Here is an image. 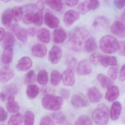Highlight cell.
Returning <instances> with one entry per match:
<instances>
[{
    "label": "cell",
    "instance_id": "6da1fadb",
    "mask_svg": "<svg viewBox=\"0 0 125 125\" xmlns=\"http://www.w3.org/2000/svg\"><path fill=\"white\" fill-rule=\"evenodd\" d=\"M89 36V32L84 28H76L72 33L69 39L71 49L76 52L80 51L82 48L83 42H85Z\"/></svg>",
    "mask_w": 125,
    "mask_h": 125
},
{
    "label": "cell",
    "instance_id": "7a4b0ae2",
    "mask_svg": "<svg viewBox=\"0 0 125 125\" xmlns=\"http://www.w3.org/2000/svg\"><path fill=\"white\" fill-rule=\"evenodd\" d=\"M119 44V42L115 37L111 35H106L100 40L99 47L103 52L112 54L118 50Z\"/></svg>",
    "mask_w": 125,
    "mask_h": 125
},
{
    "label": "cell",
    "instance_id": "3957f363",
    "mask_svg": "<svg viewBox=\"0 0 125 125\" xmlns=\"http://www.w3.org/2000/svg\"><path fill=\"white\" fill-rule=\"evenodd\" d=\"M92 117L94 123L96 124H106L109 120V110L107 106L104 104H99L93 111Z\"/></svg>",
    "mask_w": 125,
    "mask_h": 125
},
{
    "label": "cell",
    "instance_id": "277c9868",
    "mask_svg": "<svg viewBox=\"0 0 125 125\" xmlns=\"http://www.w3.org/2000/svg\"><path fill=\"white\" fill-rule=\"evenodd\" d=\"M63 102L61 97L52 94H47L42 100V105L46 109L55 111L61 108Z\"/></svg>",
    "mask_w": 125,
    "mask_h": 125
},
{
    "label": "cell",
    "instance_id": "5b68a950",
    "mask_svg": "<svg viewBox=\"0 0 125 125\" xmlns=\"http://www.w3.org/2000/svg\"><path fill=\"white\" fill-rule=\"evenodd\" d=\"M76 59L73 58L70 61L66 69L61 74V79L64 85L72 87L75 82L74 72L77 63Z\"/></svg>",
    "mask_w": 125,
    "mask_h": 125
},
{
    "label": "cell",
    "instance_id": "8992f818",
    "mask_svg": "<svg viewBox=\"0 0 125 125\" xmlns=\"http://www.w3.org/2000/svg\"><path fill=\"white\" fill-rule=\"evenodd\" d=\"M11 30L17 38L20 41L25 43L27 41V31L18 24H14L11 27Z\"/></svg>",
    "mask_w": 125,
    "mask_h": 125
},
{
    "label": "cell",
    "instance_id": "52a82bcc",
    "mask_svg": "<svg viewBox=\"0 0 125 125\" xmlns=\"http://www.w3.org/2000/svg\"><path fill=\"white\" fill-rule=\"evenodd\" d=\"M125 25L124 23L121 21H115L110 28L111 32L121 38H124L125 36Z\"/></svg>",
    "mask_w": 125,
    "mask_h": 125
},
{
    "label": "cell",
    "instance_id": "ba28073f",
    "mask_svg": "<svg viewBox=\"0 0 125 125\" xmlns=\"http://www.w3.org/2000/svg\"><path fill=\"white\" fill-rule=\"evenodd\" d=\"M79 13L74 10L67 11L64 14L63 20L65 24L68 26L72 25L74 22L79 19Z\"/></svg>",
    "mask_w": 125,
    "mask_h": 125
},
{
    "label": "cell",
    "instance_id": "9c48e42d",
    "mask_svg": "<svg viewBox=\"0 0 125 125\" xmlns=\"http://www.w3.org/2000/svg\"><path fill=\"white\" fill-rule=\"evenodd\" d=\"M76 72L80 76L87 75L92 72V67L90 63L87 60L80 61L76 67Z\"/></svg>",
    "mask_w": 125,
    "mask_h": 125
},
{
    "label": "cell",
    "instance_id": "30bf717a",
    "mask_svg": "<svg viewBox=\"0 0 125 125\" xmlns=\"http://www.w3.org/2000/svg\"><path fill=\"white\" fill-rule=\"evenodd\" d=\"M71 103L76 108H82L87 106L89 104L86 99L80 94H74L72 96Z\"/></svg>",
    "mask_w": 125,
    "mask_h": 125
},
{
    "label": "cell",
    "instance_id": "8fae6325",
    "mask_svg": "<svg viewBox=\"0 0 125 125\" xmlns=\"http://www.w3.org/2000/svg\"><path fill=\"white\" fill-rule=\"evenodd\" d=\"M44 22L50 28L55 29L60 25V20L56 16L50 12H47L44 15Z\"/></svg>",
    "mask_w": 125,
    "mask_h": 125
},
{
    "label": "cell",
    "instance_id": "7c38bea8",
    "mask_svg": "<svg viewBox=\"0 0 125 125\" xmlns=\"http://www.w3.org/2000/svg\"><path fill=\"white\" fill-rule=\"evenodd\" d=\"M62 53V50L60 48L56 46H53L49 52L50 61L53 64H57L61 58Z\"/></svg>",
    "mask_w": 125,
    "mask_h": 125
},
{
    "label": "cell",
    "instance_id": "4fadbf2b",
    "mask_svg": "<svg viewBox=\"0 0 125 125\" xmlns=\"http://www.w3.org/2000/svg\"><path fill=\"white\" fill-rule=\"evenodd\" d=\"M32 66V60L28 57H24L18 61L16 68L20 71H27L30 70Z\"/></svg>",
    "mask_w": 125,
    "mask_h": 125
},
{
    "label": "cell",
    "instance_id": "5bb4252c",
    "mask_svg": "<svg viewBox=\"0 0 125 125\" xmlns=\"http://www.w3.org/2000/svg\"><path fill=\"white\" fill-rule=\"evenodd\" d=\"M32 54L38 58L45 57L47 53V49L46 45L42 43L36 44L32 47Z\"/></svg>",
    "mask_w": 125,
    "mask_h": 125
},
{
    "label": "cell",
    "instance_id": "9a60e30c",
    "mask_svg": "<svg viewBox=\"0 0 125 125\" xmlns=\"http://www.w3.org/2000/svg\"><path fill=\"white\" fill-rule=\"evenodd\" d=\"M14 76L13 70L8 67H4L0 69V82L6 83L10 80Z\"/></svg>",
    "mask_w": 125,
    "mask_h": 125
},
{
    "label": "cell",
    "instance_id": "2e32d148",
    "mask_svg": "<svg viewBox=\"0 0 125 125\" xmlns=\"http://www.w3.org/2000/svg\"><path fill=\"white\" fill-rule=\"evenodd\" d=\"M87 96L91 103H96L101 100L102 98V94L98 88L93 87L88 90Z\"/></svg>",
    "mask_w": 125,
    "mask_h": 125
},
{
    "label": "cell",
    "instance_id": "e0dca14e",
    "mask_svg": "<svg viewBox=\"0 0 125 125\" xmlns=\"http://www.w3.org/2000/svg\"><path fill=\"white\" fill-rule=\"evenodd\" d=\"M108 88L105 95V99L110 102L115 101L119 96L118 87L116 85H112Z\"/></svg>",
    "mask_w": 125,
    "mask_h": 125
},
{
    "label": "cell",
    "instance_id": "ac0fdd59",
    "mask_svg": "<svg viewBox=\"0 0 125 125\" xmlns=\"http://www.w3.org/2000/svg\"><path fill=\"white\" fill-rule=\"evenodd\" d=\"M6 106L8 111L10 113L13 114L17 113L20 109L19 104L15 101L13 95L9 96Z\"/></svg>",
    "mask_w": 125,
    "mask_h": 125
},
{
    "label": "cell",
    "instance_id": "d6986e66",
    "mask_svg": "<svg viewBox=\"0 0 125 125\" xmlns=\"http://www.w3.org/2000/svg\"><path fill=\"white\" fill-rule=\"evenodd\" d=\"M13 50L12 46H8L4 47L2 57V62L5 64L10 63L13 60Z\"/></svg>",
    "mask_w": 125,
    "mask_h": 125
},
{
    "label": "cell",
    "instance_id": "ffe728a7",
    "mask_svg": "<svg viewBox=\"0 0 125 125\" xmlns=\"http://www.w3.org/2000/svg\"><path fill=\"white\" fill-rule=\"evenodd\" d=\"M122 109V106L120 102L117 101L113 102L111 106L110 116L113 120H116L119 118Z\"/></svg>",
    "mask_w": 125,
    "mask_h": 125
},
{
    "label": "cell",
    "instance_id": "44dd1931",
    "mask_svg": "<svg viewBox=\"0 0 125 125\" xmlns=\"http://www.w3.org/2000/svg\"><path fill=\"white\" fill-rule=\"evenodd\" d=\"M100 63L104 68H107L110 66L117 65V60L115 56L101 55Z\"/></svg>",
    "mask_w": 125,
    "mask_h": 125
},
{
    "label": "cell",
    "instance_id": "7402d4cb",
    "mask_svg": "<svg viewBox=\"0 0 125 125\" xmlns=\"http://www.w3.org/2000/svg\"><path fill=\"white\" fill-rule=\"evenodd\" d=\"M37 37L42 42L49 43L51 39L50 31L46 28H41L37 32Z\"/></svg>",
    "mask_w": 125,
    "mask_h": 125
},
{
    "label": "cell",
    "instance_id": "603a6c76",
    "mask_svg": "<svg viewBox=\"0 0 125 125\" xmlns=\"http://www.w3.org/2000/svg\"><path fill=\"white\" fill-rule=\"evenodd\" d=\"M67 38V34L65 30L61 28L56 29L53 32V39L56 43H63Z\"/></svg>",
    "mask_w": 125,
    "mask_h": 125
},
{
    "label": "cell",
    "instance_id": "cb8c5ba5",
    "mask_svg": "<svg viewBox=\"0 0 125 125\" xmlns=\"http://www.w3.org/2000/svg\"><path fill=\"white\" fill-rule=\"evenodd\" d=\"M46 5L52 10L60 11L63 7L62 0H45Z\"/></svg>",
    "mask_w": 125,
    "mask_h": 125
},
{
    "label": "cell",
    "instance_id": "d4e9b609",
    "mask_svg": "<svg viewBox=\"0 0 125 125\" xmlns=\"http://www.w3.org/2000/svg\"><path fill=\"white\" fill-rule=\"evenodd\" d=\"M84 48L86 52L89 53L95 52L98 48L95 39L93 37L88 38L84 42Z\"/></svg>",
    "mask_w": 125,
    "mask_h": 125
},
{
    "label": "cell",
    "instance_id": "484cf974",
    "mask_svg": "<svg viewBox=\"0 0 125 125\" xmlns=\"http://www.w3.org/2000/svg\"><path fill=\"white\" fill-rule=\"evenodd\" d=\"M11 10L10 8L4 11L2 16V21L4 26L8 27L10 26L12 22V16Z\"/></svg>",
    "mask_w": 125,
    "mask_h": 125
},
{
    "label": "cell",
    "instance_id": "4316f807",
    "mask_svg": "<svg viewBox=\"0 0 125 125\" xmlns=\"http://www.w3.org/2000/svg\"><path fill=\"white\" fill-rule=\"evenodd\" d=\"M96 79L103 88H108L112 85L113 82L111 79L102 74H98Z\"/></svg>",
    "mask_w": 125,
    "mask_h": 125
},
{
    "label": "cell",
    "instance_id": "83f0119b",
    "mask_svg": "<svg viewBox=\"0 0 125 125\" xmlns=\"http://www.w3.org/2000/svg\"><path fill=\"white\" fill-rule=\"evenodd\" d=\"M39 93V88L37 85L30 84L27 88L26 94L30 98H35L38 96Z\"/></svg>",
    "mask_w": 125,
    "mask_h": 125
},
{
    "label": "cell",
    "instance_id": "f1b7e54d",
    "mask_svg": "<svg viewBox=\"0 0 125 125\" xmlns=\"http://www.w3.org/2000/svg\"><path fill=\"white\" fill-rule=\"evenodd\" d=\"M12 18L16 22H19L21 20L23 16V9L21 7L16 6L11 10Z\"/></svg>",
    "mask_w": 125,
    "mask_h": 125
},
{
    "label": "cell",
    "instance_id": "f546056e",
    "mask_svg": "<svg viewBox=\"0 0 125 125\" xmlns=\"http://www.w3.org/2000/svg\"><path fill=\"white\" fill-rule=\"evenodd\" d=\"M108 24L107 19L104 16H99L95 19L93 23V27L96 29L104 27Z\"/></svg>",
    "mask_w": 125,
    "mask_h": 125
},
{
    "label": "cell",
    "instance_id": "4dcf8cb0",
    "mask_svg": "<svg viewBox=\"0 0 125 125\" xmlns=\"http://www.w3.org/2000/svg\"><path fill=\"white\" fill-rule=\"evenodd\" d=\"M3 46L4 47L8 46H13L15 42V39L13 33L10 32L6 33L3 39Z\"/></svg>",
    "mask_w": 125,
    "mask_h": 125
},
{
    "label": "cell",
    "instance_id": "1f68e13d",
    "mask_svg": "<svg viewBox=\"0 0 125 125\" xmlns=\"http://www.w3.org/2000/svg\"><path fill=\"white\" fill-rule=\"evenodd\" d=\"M38 83L42 85H44L48 83L49 80L48 74L46 71L41 70L38 73L37 77Z\"/></svg>",
    "mask_w": 125,
    "mask_h": 125
},
{
    "label": "cell",
    "instance_id": "d6a6232c",
    "mask_svg": "<svg viewBox=\"0 0 125 125\" xmlns=\"http://www.w3.org/2000/svg\"><path fill=\"white\" fill-rule=\"evenodd\" d=\"M24 121V116L20 113H16V115L11 117L8 122L9 125H20Z\"/></svg>",
    "mask_w": 125,
    "mask_h": 125
},
{
    "label": "cell",
    "instance_id": "836d02e7",
    "mask_svg": "<svg viewBox=\"0 0 125 125\" xmlns=\"http://www.w3.org/2000/svg\"><path fill=\"white\" fill-rule=\"evenodd\" d=\"M61 79V74L59 71L55 70L51 73V82L54 86H57L59 84Z\"/></svg>",
    "mask_w": 125,
    "mask_h": 125
},
{
    "label": "cell",
    "instance_id": "e575fe53",
    "mask_svg": "<svg viewBox=\"0 0 125 125\" xmlns=\"http://www.w3.org/2000/svg\"><path fill=\"white\" fill-rule=\"evenodd\" d=\"M35 118V115L30 110L27 111L24 117V124L25 125H33Z\"/></svg>",
    "mask_w": 125,
    "mask_h": 125
},
{
    "label": "cell",
    "instance_id": "d590c367",
    "mask_svg": "<svg viewBox=\"0 0 125 125\" xmlns=\"http://www.w3.org/2000/svg\"><path fill=\"white\" fill-rule=\"evenodd\" d=\"M43 11L38 10V12L34 14L33 23L37 27H41L43 24Z\"/></svg>",
    "mask_w": 125,
    "mask_h": 125
},
{
    "label": "cell",
    "instance_id": "8d00e7d4",
    "mask_svg": "<svg viewBox=\"0 0 125 125\" xmlns=\"http://www.w3.org/2000/svg\"><path fill=\"white\" fill-rule=\"evenodd\" d=\"M54 120L58 124H62L65 122L66 117L63 113L60 111L55 112L52 114Z\"/></svg>",
    "mask_w": 125,
    "mask_h": 125
},
{
    "label": "cell",
    "instance_id": "74e56055",
    "mask_svg": "<svg viewBox=\"0 0 125 125\" xmlns=\"http://www.w3.org/2000/svg\"><path fill=\"white\" fill-rule=\"evenodd\" d=\"M75 125H88L92 124V121L90 117L86 115L80 116L75 123Z\"/></svg>",
    "mask_w": 125,
    "mask_h": 125
},
{
    "label": "cell",
    "instance_id": "f35d334b",
    "mask_svg": "<svg viewBox=\"0 0 125 125\" xmlns=\"http://www.w3.org/2000/svg\"><path fill=\"white\" fill-rule=\"evenodd\" d=\"M77 9L79 13L82 15L87 13L91 9L89 2L87 1L81 3L78 6Z\"/></svg>",
    "mask_w": 125,
    "mask_h": 125
},
{
    "label": "cell",
    "instance_id": "ab89813d",
    "mask_svg": "<svg viewBox=\"0 0 125 125\" xmlns=\"http://www.w3.org/2000/svg\"><path fill=\"white\" fill-rule=\"evenodd\" d=\"M4 93L6 95H14L18 93V88L17 86L14 84H10L6 86L4 90Z\"/></svg>",
    "mask_w": 125,
    "mask_h": 125
},
{
    "label": "cell",
    "instance_id": "60d3db41",
    "mask_svg": "<svg viewBox=\"0 0 125 125\" xmlns=\"http://www.w3.org/2000/svg\"><path fill=\"white\" fill-rule=\"evenodd\" d=\"M118 71L119 68L117 65L112 66L108 70V74L111 79L113 80H115L117 77Z\"/></svg>",
    "mask_w": 125,
    "mask_h": 125
},
{
    "label": "cell",
    "instance_id": "b9f144b4",
    "mask_svg": "<svg viewBox=\"0 0 125 125\" xmlns=\"http://www.w3.org/2000/svg\"><path fill=\"white\" fill-rule=\"evenodd\" d=\"M102 55L98 52H94L92 53L89 58V60L92 64L97 65L100 63Z\"/></svg>",
    "mask_w": 125,
    "mask_h": 125
},
{
    "label": "cell",
    "instance_id": "7bdbcfd3",
    "mask_svg": "<svg viewBox=\"0 0 125 125\" xmlns=\"http://www.w3.org/2000/svg\"><path fill=\"white\" fill-rule=\"evenodd\" d=\"M35 80V74L33 70H31L28 72L25 78V83L26 84H31L34 82Z\"/></svg>",
    "mask_w": 125,
    "mask_h": 125
},
{
    "label": "cell",
    "instance_id": "ee69618b",
    "mask_svg": "<svg viewBox=\"0 0 125 125\" xmlns=\"http://www.w3.org/2000/svg\"><path fill=\"white\" fill-rule=\"evenodd\" d=\"M33 15L32 12H29L25 14L22 20L23 23L25 24H29L33 22Z\"/></svg>",
    "mask_w": 125,
    "mask_h": 125
},
{
    "label": "cell",
    "instance_id": "f6af8a7d",
    "mask_svg": "<svg viewBox=\"0 0 125 125\" xmlns=\"http://www.w3.org/2000/svg\"><path fill=\"white\" fill-rule=\"evenodd\" d=\"M40 125H54V121L49 116H45L42 117L40 122Z\"/></svg>",
    "mask_w": 125,
    "mask_h": 125
},
{
    "label": "cell",
    "instance_id": "bcb514c9",
    "mask_svg": "<svg viewBox=\"0 0 125 125\" xmlns=\"http://www.w3.org/2000/svg\"><path fill=\"white\" fill-rule=\"evenodd\" d=\"M8 114L5 109L0 106V122L5 121L8 118Z\"/></svg>",
    "mask_w": 125,
    "mask_h": 125
},
{
    "label": "cell",
    "instance_id": "7dc6e473",
    "mask_svg": "<svg viewBox=\"0 0 125 125\" xmlns=\"http://www.w3.org/2000/svg\"><path fill=\"white\" fill-rule=\"evenodd\" d=\"M113 3L117 8L121 9L125 7V0H113Z\"/></svg>",
    "mask_w": 125,
    "mask_h": 125
},
{
    "label": "cell",
    "instance_id": "c3c4849f",
    "mask_svg": "<svg viewBox=\"0 0 125 125\" xmlns=\"http://www.w3.org/2000/svg\"><path fill=\"white\" fill-rule=\"evenodd\" d=\"M89 3L91 9L92 10H96L100 6V2L99 0H90Z\"/></svg>",
    "mask_w": 125,
    "mask_h": 125
},
{
    "label": "cell",
    "instance_id": "681fc988",
    "mask_svg": "<svg viewBox=\"0 0 125 125\" xmlns=\"http://www.w3.org/2000/svg\"><path fill=\"white\" fill-rule=\"evenodd\" d=\"M61 98L63 99H67L69 98L70 95V91L68 89L63 88L61 91Z\"/></svg>",
    "mask_w": 125,
    "mask_h": 125
},
{
    "label": "cell",
    "instance_id": "f907efd6",
    "mask_svg": "<svg viewBox=\"0 0 125 125\" xmlns=\"http://www.w3.org/2000/svg\"><path fill=\"white\" fill-rule=\"evenodd\" d=\"M119 47L118 50L119 51V54L122 56H125V51H124V47H125V42L124 41L119 42Z\"/></svg>",
    "mask_w": 125,
    "mask_h": 125
},
{
    "label": "cell",
    "instance_id": "816d5d0a",
    "mask_svg": "<svg viewBox=\"0 0 125 125\" xmlns=\"http://www.w3.org/2000/svg\"><path fill=\"white\" fill-rule=\"evenodd\" d=\"M79 0H65V2L67 6L72 7L75 6L78 3Z\"/></svg>",
    "mask_w": 125,
    "mask_h": 125
},
{
    "label": "cell",
    "instance_id": "f5cc1de1",
    "mask_svg": "<svg viewBox=\"0 0 125 125\" xmlns=\"http://www.w3.org/2000/svg\"><path fill=\"white\" fill-rule=\"evenodd\" d=\"M125 79V65L124 64L121 66L120 71L119 79L121 81H124Z\"/></svg>",
    "mask_w": 125,
    "mask_h": 125
},
{
    "label": "cell",
    "instance_id": "db71d44e",
    "mask_svg": "<svg viewBox=\"0 0 125 125\" xmlns=\"http://www.w3.org/2000/svg\"><path fill=\"white\" fill-rule=\"evenodd\" d=\"M35 5L36 8L38 10L43 11L44 8V3L42 0H40L38 1Z\"/></svg>",
    "mask_w": 125,
    "mask_h": 125
},
{
    "label": "cell",
    "instance_id": "11a10c76",
    "mask_svg": "<svg viewBox=\"0 0 125 125\" xmlns=\"http://www.w3.org/2000/svg\"><path fill=\"white\" fill-rule=\"evenodd\" d=\"M28 33L31 37H34L37 33V30L35 28H29L27 31Z\"/></svg>",
    "mask_w": 125,
    "mask_h": 125
},
{
    "label": "cell",
    "instance_id": "9f6ffc18",
    "mask_svg": "<svg viewBox=\"0 0 125 125\" xmlns=\"http://www.w3.org/2000/svg\"><path fill=\"white\" fill-rule=\"evenodd\" d=\"M5 31L3 28L0 27V41H3L6 35Z\"/></svg>",
    "mask_w": 125,
    "mask_h": 125
},
{
    "label": "cell",
    "instance_id": "6f0895ef",
    "mask_svg": "<svg viewBox=\"0 0 125 125\" xmlns=\"http://www.w3.org/2000/svg\"><path fill=\"white\" fill-rule=\"evenodd\" d=\"M6 95L4 93H0V101L5 102L6 100Z\"/></svg>",
    "mask_w": 125,
    "mask_h": 125
},
{
    "label": "cell",
    "instance_id": "680465c9",
    "mask_svg": "<svg viewBox=\"0 0 125 125\" xmlns=\"http://www.w3.org/2000/svg\"><path fill=\"white\" fill-rule=\"evenodd\" d=\"M11 0H2V1L4 3H8L10 2Z\"/></svg>",
    "mask_w": 125,
    "mask_h": 125
},
{
    "label": "cell",
    "instance_id": "91938a15",
    "mask_svg": "<svg viewBox=\"0 0 125 125\" xmlns=\"http://www.w3.org/2000/svg\"><path fill=\"white\" fill-rule=\"evenodd\" d=\"M15 0L17 1V2H20V1H22L23 0Z\"/></svg>",
    "mask_w": 125,
    "mask_h": 125
}]
</instances>
